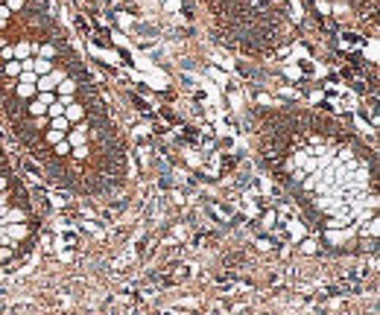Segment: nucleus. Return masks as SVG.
<instances>
[{
    "instance_id": "1",
    "label": "nucleus",
    "mask_w": 380,
    "mask_h": 315,
    "mask_svg": "<svg viewBox=\"0 0 380 315\" xmlns=\"http://www.w3.org/2000/svg\"><path fill=\"white\" fill-rule=\"evenodd\" d=\"M79 117H82V108H79V105H70V108H67V117H64V120L70 123V120H79Z\"/></svg>"
},
{
    "instance_id": "3",
    "label": "nucleus",
    "mask_w": 380,
    "mask_h": 315,
    "mask_svg": "<svg viewBox=\"0 0 380 315\" xmlns=\"http://www.w3.org/2000/svg\"><path fill=\"white\" fill-rule=\"evenodd\" d=\"M9 6H12V9H21V6H24V0H9Z\"/></svg>"
},
{
    "instance_id": "2",
    "label": "nucleus",
    "mask_w": 380,
    "mask_h": 315,
    "mask_svg": "<svg viewBox=\"0 0 380 315\" xmlns=\"http://www.w3.org/2000/svg\"><path fill=\"white\" fill-rule=\"evenodd\" d=\"M6 73H9V76H18V73H21V64H18V62H9V64H6Z\"/></svg>"
}]
</instances>
